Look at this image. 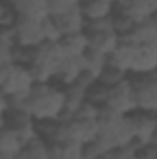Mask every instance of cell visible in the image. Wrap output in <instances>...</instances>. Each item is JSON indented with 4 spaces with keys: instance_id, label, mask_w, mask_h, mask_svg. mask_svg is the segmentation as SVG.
<instances>
[{
    "instance_id": "6da1fadb",
    "label": "cell",
    "mask_w": 157,
    "mask_h": 159,
    "mask_svg": "<svg viewBox=\"0 0 157 159\" xmlns=\"http://www.w3.org/2000/svg\"><path fill=\"white\" fill-rule=\"evenodd\" d=\"M37 122L61 120L67 111V94L65 87L54 83H35L30 94L26 96L22 107Z\"/></svg>"
},
{
    "instance_id": "7a4b0ae2",
    "label": "cell",
    "mask_w": 157,
    "mask_h": 159,
    "mask_svg": "<svg viewBox=\"0 0 157 159\" xmlns=\"http://www.w3.org/2000/svg\"><path fill=\"white\" fill-rule=\"evenodd\" d=\"M0 85H2V94L15 96L30 93L35 85V80L28 65L11 63V65H0Z\"/></svg>"
},
{
    "instance_id": "3957f363",
    "label": "cell",
    "mask_w": 157,
    "mask_h": 159,
    "mask_svg": "<svg viewBox=\"0 0 157 159\" xmlns=\"http://www.w3.org/2000/svg\"><path fill=\"white\" fill-rule=\"evenodd\" d=\"M105 107L117 111V113L124 115V117H129V115H133L135 111H139L137 94H135V87H133L131 76L128 80H124L122 83L111 87V91H109V100H107V106H105Z\"/></svg>"
},
{
    "instance_id": "277c9868",
    "label": "cell",
    "mask_w": 157,
    "mask_h": 159,
    "mask_svg": "<svg viewBox=\"0 0 157 159\" xmlns=\"http://www.w3.org/2000/svg\"><path fill=\"white\" fill-rule=\"evenodd\" d=\"M139 111H148L157 115V72L131 76Z\"/></svg>"
},
{
    "instance_id": "5b68a950",
    "label": "cell",
    "mask_w": 157,
    "mask_h": 159,
    "mask_svg": "<svg viewBox=\"0 0 157 159\" xmlns=\"http://www.w3.org/2000/svg\"><path fill=\"white\" fill-rule=\"evenodd\" d=\"M2 126H9L11 129L17 131V135L22 139L24 146L37 139L41 133H39V122L34 119L32 115H28L26 111L22 109H11L9 113L2 115Z\"/></svg>"
},
{
    "instance_id": "8992f818",
    "label": "cell",
    "mask_w": 157,
    "mask_h": 159,
    "mask_svg": "<svg viewBox=\"0 0 157 159\" xmlns=\"http://www.w3.org/2000/svg\"><path fill=\"white\" fill-rule=\"evenodd\" d=\"M15 32H17L19 46L37 48V46H41L44 43V37H43V20L19 15L17 22H15Z\"/></svg>"
},
{
    "instance_id": "52a82bcc",
    "label": "cell",
    "mask_w": 157,
    "mask_h": 159,
    "mask_svg": "<svg viewBox=\"0 0 157 159\" xmlns=\"http://www.w3.org/2000/svg\"><path fill=\"white\" fill-rule=\"evenodd\" d=\"M131 119L135 126V146L137 148L150 146L157 131V115L148 111H135Z\"/></svg>"
},
{
    "instance_id": "ba28073f",
    "label": "cell",
    "mask_w": 157,
    "mask_h": 159,
    "mask_svg": "<svg viewBox=\"0 0 157 159\" xmlns=\"http://www.w3.org/2000/svg\"><path fill=\"white\" fill-rule=\"evenodd\" d=\"M65 52L61 48L59 43H43L41 46L34 48V57H32V63H41V65H46L48 69H52L56 74L61 67V63L65 61ZM30 63V65H32Z\"/></svg>"
},
{
    "instance_id": "9c48e42d",
    "label": "cell",
    "mask_w": 157,
    "mask_h": 159,
    "mask_svg": "<svg viewBox=\"0 0 157 159\" xmlns=\"http://www.w3.org/2000/svg\"><path fill=\"white\" fill-rule=\"evenodd\" d=\"M85 72V59L83 56L79 57H65V61L61 63L57 74H56V83L61 87H69L72 83H76L81 74Z\"/></svg>"
},
{
    "instance_id": "30bf717a",
    "label": "cell",
    "mask_w": 157,
    "mask_h": 159,
    "mask_svg": "<svg viewBox=\"0 0 157 159\" xmlns=\"http://www.w3.org/2000/svg\"><path fill=\"white\" fill-rule=\"evenodd\" d=\"M154 72H157V44H141L135 65L131 69V76Z\"/></svg>"
},
{
    "instance_id": "8fae6325",
    "label": "cell",
    "mask_w": 157,
    "mask_h": 159,
    "mask_svg": "<svg viewBox=\"0 0 157 159\" xmlns=\"http://www.w3.org/2000/svg\"><path fill=\"white\" fill-rule=\"evenodd\" d=\"M139 46L141 44H135L131 41L122 39L118 48L113 52V56H109V63L117 65L120 69H124L126 72L131 74V69L135 65V59H137V52H139Z\"/></svg>"
},
{
    "instance_id": "7c38bea8",
    "label": "cell",
    "mask_w": 157,
    "mask_h": 159,
    "mask_svg": "<svg viewBox=\"0 0 157 159\" xmlns=\"http://www.w3.org/2000/svg\"><path fill=\"white\" fill-rule=\"evenodd\" d=\"M59 30L63 32V35H70V34H79V32H87V19L81 11V6H78L76 9L65 13V15H59V17H54Z\"/></svg>"
},
{
    "instance_id": "4fadbf2b",
    "label": "cell",
    "mask_w": 157,
    "mask_h": 159,
    "mask_svg": "<svg viewBox=\"0 0 157 159\" xmlns=\"http://www.w3.org/2000/svg\"><path fill=\"white\" fill-rule=\"evenodd\" d=\"M120 41L122 37L117 32H94V34H89V50H96L105 56H113Z\"/></svg>"
},
{
    "instance_id": "5bb4252c",
    "label": "cell",
    "mask_w": 157,
    "mask_h": 159,
    "mask_svg": "<svg viewBox=\"0 0 157 159\" xmlns=\"http://www.w3.org/2000/svg\"><path fill=\"white\" fill-rule=\"evenodd\" d=\"M117 9L126 13L128 17H131L135 22H144V20H148L150 17L155 15L150 0H124Z\"/></svg>"
},
{
    "instance_id": "9a60e30c",
    "label": "cell",
    "mask_w": 157,
    "mask_h": 159,
    "mask_svg": "<svg viewBox=\"0 0 157 159\" xmlns=\"http://www.w3.org/2000/svg\"><path fill=\"white\" fill-rule=\"evenodd\" d=\"M81 11L87 20H98L105 19L117 13V6L111 0H83L81 2Z\"/></svg>"
},
{
    "instance_id": "2e32d148",
    "label": "cell",
    "mask_w": 157,
    "mask_h": 159,
    "mask_svg": "<svg viewBox=\"0 0 157 159\" xmlns=\"http://www.w3.org/2000/svg\"><path fill=\"white\" fill-rule=\"evenodd\" d=\"M65 94H67V111L63 119H74V113L89 100V89L76 81L65 87Z\"/></svg>"
},
{
    "instance_id": "e0dca14e",
    "label": "cell",
    "mask_w": 157,
    "mask_h": 159,
    "mask_svg": "<svg viewBox=\"0 0 157 159\" xmlns=\"http://www.w3.org/2000/svg\"><path fill=\"white\" fill-rule=\"evenodd\" d=\"M63 52L67 57H79L85 56L89 50V34L87 32H79V34H70V35H63V39L59 41Z\"/></svg>"
},
{
    "instance_id": "ac0fdd59",
    "label": "cell",
    "mask_w": 157,
    "mask_h": 159,
    "mask_svg": "<svg viewBox=\"0 0 157 159\" xmlns=\"http://www.w3.org/2000/svg\"><path fill=\"white\" fill-rule=\"evenodd\" d=\"M22 156H24V159H54L50 141L44 139V137H41V135L37 139L30 141V143L24 146Z\"/></svg>"
},
{
    "instance_id": "d6986e66",
    "label": "cell",
    "mask_w": 157,
    "mask_h": 159,
    "mask_svg": "<svg viewBox=\"0 0 157 159\" xmlns=\"http://www.w3.org/2000/svg\"><path fill=\"white\" fill-rule=\"evenodd\" d=\"M24 150V143L22 139L17 135L15 129H11L9 126H2L0 131V152H7V154H22Z\"/></svg>"
},
{
    "instance_id": "ffe728a7",
    "label": "cell",
    "mask_w": 157,
    "mask_h": 159,
    "mask_svg": "<svg viewBox=\"0 0 157 159\" xmlns=\"http://www.w3.org/2000/svg\"><path fill=\"white\" fill-rule=\"evenodd\" d=\"M54 159H83V144L78 143H50Z\"/></svg>"
},
{
    "instance_id": "44dd1931",
    "label": "cell",
    "mask_w": 157,
    "mask_h": 159,
    "mask_svg": "<svg viewBox=\"0 0 157 159\" xmlns=\"http://www.w3.org/2000/svg\"><path fill=\"white\" fill-rule=\"evenodd\" d=\"M85 59V70L96 78H100V74L104 72V69L109 65V56L100 54L96 50H87V54L83 56Z\"/></svg>"
},
{
    "instance_id": "7402d4cb",
    "label": "cell",
    "mask_w": 157,
    "mask_h": 159,
    "mask_svg": "<svg viewBox=\"0 0 157 159\" xmlns=\"http://www.w3.org/2000/svg\"><path fill=\"white\" fill-rule=\"evenodd\" d=\"M129 76H131V74L126 72L124 69H120V67H117V65L109 63V65L104 69V72L100 74L98 81L104 83V85H107V87H115V85H118V83H122L124 80H128Z\"/></svg>"
},
{
    "instance_id": "603a6c76",
    "label": "cell",
    "mask_w": 157,
    "mask_h": 159,
    "mask_svg": "<svg viewBox=\"0 0 157 159\" xmlns=\"http://www.w3.org/2000/svg\"><path fill=\"white\" fill-rule=\"evenodd\" d=\"M122 119H124V115H120V113L113 111V109H109V107H102L100 117H98L100 131H102V133H107V131L115 129L118 124L122 122Z\"/></svg>"
},
{
    "instance_id": "cb8c5ba5",
    "label": "cell",
    "mask_w": 157,
    "mask_h": 159,
    "mask_svg": "<svg viewBox=\"0 0 157 159\" xmlns=\"http://www.w3.org/2000/svg\"><path fill=\"white\" fill-rule=\"evenodd\" d=\"M109 91H111V87H107V85L96 81L94 85L89 87V100L94 102L96 106L105 107V106H107V100H109Z\"/></svg>"
},
{
    "instance_id": "d4e9b609",
    "label": "cell",
    "mask_w": 157,
    "mask_h": 159,
    "mask_svg": "<svg viewBox=\"0 0 157 159\" xmlns=\"http://www.w3.org/2000/svg\"><path fill=\"white\" fill-rule=\"evenodd\" d=\"M43 37H44V43H59L63 39V32L59 30L54 17H48L43 20Z\"/></svg>"
},
{
    "instance_id": "484cf974",
    "label": "cell",
    "mask_w": 157,
    "mask_h": 159,
    "mask_svg": "<svg viewBox=\"0 0 157 159\" xmlns=\"http://www.w3.org/2000/svg\"><path fill=\"white\" fill-rule=\"evenodd\" d=\"M137 24H139V22H135L131 17H128L126 13H122V11L117 9V13H115V32H117L120 37L131 34V32L135 30Z\"/></svg>"
},
{
    "instance_id": "4316f807",
    "label": "cell",
    "mask_w": 157,
    "mask_h": 159,
    "mask_svg": "<svg viewBox=\"0 0 157 159\" xmlns=\"http://www.w3.org/2000/svg\"><path fill=\"white\" fill-rule=\"evenodd\" d=\"M48 2H50V15L52 17L65 15V13L76 9L78 6H81L78 0H48Z\"/></svg>"
},
{
    "instance_id": "83f0119b",
    "label": "cell",
    "mask_w": 157,
    "mask_h": 159,
    "mask_svg": "<svg viewBox=\"0 0 157 159\" xmlns=\"http://www.w3.org/2000/svg\"><path fill=\"white\" fill-rule=\"evenodd\" d=\"M100 111H102V106H96L94 102L87 100L78 111L74 113V119H81V120H98L100 117Z\"/></svg>"
},
{
    "instance_id": "f1b7e54d",
    "label": "cell",
    "mask_w": 157,
    "mask_h": 159,
    "mask_svg": "<svg viewBox=\"0 0 157 159\" xmlns=\"http://www.w3.org/2000/svg\"><path fill=\"white\" fill-rule=\"evenodd\" d=\"M94 32H115V15L98 20H87V34Z\"/></svg>"
},
{
    "instance_id": "f546056e",
    "label": "cell",
    "mask_w": 157,
    "mask_h": 159,
    "mask_svg": "<svg viewBox=\"0 0 157 159\" xmlns=\"http://www.w3.org/2000/svg\"><path fill=\"white\" fill-rule=\"evenodd\" d=\"M19 15L13 7H9L7 4L2 6V11H0V26L2 28H15V22H17Z\"/></svg>"
},
{
    "instance_id": "4dcf8cb0",
    "label": "cell",
    "mask_w": 157,
    "mask_h": 159,
    "mask_svg": "<svg viewBox=\"0 0 157 159\" xmlns=\"http://www.w3.org/2000/svg\"><path fill=\"white\" fill-rule=\"evenodd\" d=\"M37 2L39 0H6V4L17 11V15H28Z\"/></svg>"
},
{
    "instance_id": "1f68e13d",
    "label": "cell",
    "mask_w": 157,
    "mask_h": 159,
    "mask_svg": "<svg viewBox=\"0 0 157 159\" xmlns=\"http://www.w3.org/2000/svg\"><path fill=\"white\" fill-rule=\"evenodd\" d=\"M139 150L141 148H137L135 144L118 148V150H115V159H139Z\"/></svg>"
},
{
    "instance_id": "d6a6232c",
    "label": "cell",
    "mask_w": 157,
    "mask_h": 159,
    "mask_svg": "<svg viewBox=\"0 0 157 159\" xmlns=\"http://www.w3.org/2000/svg\"><path fill=\"white\" fill-rule=\"evenodd\" d=\"M96 159H115V150H109V152H102Z\"/></svg>"
},
{
    "instance_id": "836d02e7",
    "label": "cell",
    "mask_w": 157,
    "mask_h": 159,
    "mask_svg": "<svg viewBox=\"0 0 157 159\" xmlns=\"http://www.w3.org/2000/svg\"><path fill=\"white\" fill-rule=\"evenodd\" d=\"M0 159H17V156L15 154H7V152H0Z\"/></svg>"
},
{
    "instance_id": "e575fe53",
    "label": "cell",
    "mask_w": 157,
    "mask_h": 159,
    "mask_svg": "<svg viewBox=\"0 0 157 159\" xmlns=\"http://www.w3.org/2000/svg\"><path fill=\"white\" fill-rule=\"evenodd\" d=\"M150 4H152V7H154V11L157 13V0H150Z\"/></svg>"
},
{
    "instance_id": "d590c367",
    "label": "cell",
    "mask_w": 157,
    "mask_h": 159,
    "mask_svg": "<svg viewBox=\"0 0 157 159\" xmlns=\"http://www.w3.org/2000/svg\"><path fill=\"white\" fill-rule=\"evenodd\" d=\"M111 2H113V4H115V6H117V7H118V6H120V4H122L124 0H111Z\"/></svg>"
},
{
    "instance_id": "8d00e7d4",
    "label": "cell",
    "mask_w": 157,
    "mask_h": 159,
    "mask_svg": "<svg viewBox=\"0 0 157 159\" xmlns=\"http://www.w3.org/2000/svg\"><path fill=\"white\" fill-rule=\"evenodd\" d=\"M154 148V159H157V146H152Z\"/></svg>"
},
{
    "instance_id": "74e56055",
    "label": "cell",
    "mask_w": 157,
    "mask_h": 159,
    "mask_svg": "<svg viewBox=\"0 0 157 159\" xmlns=\"http://www.w3.org/2000/svg\"><path fill=\"white\" fill-rule=\"evenodd\" d=\"M17 159H24V156H22V154H20V156H17Z\"/></svg>"
}]
</instances>
